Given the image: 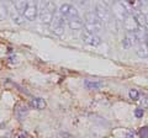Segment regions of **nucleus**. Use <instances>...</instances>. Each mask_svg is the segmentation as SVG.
Masks as SVG:
<instances>
[{"instance_id":"obj_1","label":"nucleus","mask_w":148,"mask_h":138,"mask_svg":"<svg viewBox=\"0 0 148 138\" xmlns=\"http://www.w3.org/2000/svg\"><path fill=\"white\" fill-rule=\"evenodd\" d=\"M84 27L86 31L91 32V33H96L103 30V22L100 21L98 15L95 11H86L84 15Z\"/></svg>"},{"instance_id":"obj_2","label":"nucleus","mask_w":148,"mask_h":138,"mask_svg":"<svg viewBox=\"0 0 148 138\" xmlns=\"http://www.w3.org/2000/svg\"><path fill=\"white\" fill-rule=\"evenodd\" d=\"M112 10V16L117 21H123L128 14H131L128 10V5L125 1H116L114 4V6L111 8Z\"/></svg>"},{"instance_id":"obj_3","label":"nucleus","mask_w":148,"mask_h":138,"mask_svg":"<svg viewBox=\"0 0 148 138\" xmlns=\"http://www.w3.org/2000/svg\"><path fill=\"white\" fill-rule=\"evenodd\" d=\"M122 24H123L125 30L127 32H138L141 30L140 22L137 21V19L135 17L133 14H128V15L125 17V20L122 21Z\"/></svg>"},{"instance_id":"obj_4","label":"nucleus","mask_w":148,"mask_h":138,"mask_svg":"<svg viewBox=\"0 0 148 138\" xmlns=\"http://www.w3.org/2000/svg\"><path fill=\"white\" fill-rule=\"evenodd\" d=\"M38 5H37V3L35 0H29V5H27L26 10L24 12V19L29 20V21H35V19L38 15Z\"/></svg>"},{"instance_id":"obj_5","label":"nucleus","mask_w":148,"mask_h":138,"mask_svg":"<svg viewBox=\"0 0 148 138\" xmlns=\"http://www.w3.org/2000/svg\"><path fill=\"white\" fill-rule=\"evenodd\" d=\"M94 11H95L96 15H98V17L100 19V21L104 22L105 25L108 24V22H109L111 19H112V17H111V15H110V10H109V9L106 8V6H104L101 3L96 4Z\"/></svg>"},{"instance_id":"obj_6","label":"nucleus","mask_w":148,"mask_h":138,"mask_svg":"<svg viewBox=\"0 0 148 138\" xmlns=\"http://www.w3.org/2000/svg\"><path fill=\"white\" fill-rule=\"evenodd\" d=\"M82 40H83V42L89 44V46H99L101 43V38L99 35L91 33V32L86 31V30L82 32Z\"/></svg>"},{"instance_id":"obj_7","label":"nucleus","mask_w":148,"mask_h":138,"mask_svg":"<svg viewBox=\"0 0 148 138\" xmlns=\"http://www.w3.org/2000/svg\"><path fill=\"white\" fill-rule=\"evenodd\" d=\"M53 16H54V12H52L51 10H48L47 8L45 6V4L40 8V12H38V17L42 24L45 25H51L53 21Z\"/></svg>"},{"instance_id":"obj_8","label":"nucleus","mask_w":148,"mask_h":138,"mask_svg":"<svg viewBox=\"0 0 148 138\" xmlns=\"http://www.w3.org/2000/svg\"><path fill=\"white\" fill-rule=\"evenodd\" d=\"M8 14H9V16H10V19L12 20L14 24H16V25H22L24 24V16L17 11V9L15 8L14 4H11V5L8 8Z\"/></svg>"},{"instance_id":"obj_9","label":"nucleus","mask_w":148,"mask_h":138,"mask_svg":"<svg viewBox=\"0 0 148 138\" xmlns=\"http://www.w3.org/2000/svg\"><path fill=\"white\" fill-rule=\"evenodd\" d=\"M29 113V106L24 102H17L15 105V116L18 121H24Z\"/></svg>"},{"instance_id":"obj_10","label":"nucleus","mask_w":148,"mask_h":138,"mask_svg":"<svg viewBox=\"0 0 148 138\" xmlns=\"http://www.w3.org/2000/svg\"><path fill=\"white\" fill-rule=\"evenodd\" d=\"M68 26H69V29L73 31H79L84 27V22H83V20L79 16H77V17L68 19Z\"/></svg>"},{"instance_id":"obj_11","label":"nucleus","mask_w":148,"mask_h":138,"mask_svg":"<svg viewBox=\"0 0 148 138\" xmlns=\"http://www.w3.org/2000/svg\"><path fill=\"white\" fill-rule=\"evenodd\" d=\"M84 85H85V88L89 90H99L104 86V83L99 81V80H94V79H85Z\"/></svg>"},{"instance_id":"obj_12","label":"nucleus","mask_w":148,"mask_h":138,"mask_svg":"<svg viewBox=\"0 0 148 138\" xmlns=\"http://www.w3.org/2000/svg\"><path fill=\"white\" fill-rule=\"evenodd\" d=\"M30 106L32 109L43 110V109H46V106H47V102H46L45 99H42V98H34L30 101Z\"/></svg>"},{"instance_id":"obj_13","label":"nucleus","mask_w":148,"mask_h":138,"mask_svg":"<svg viewBox=\"0 0 148 138\" xmlns=\"http://www.w3.org/2000/svg\"><path fill=\"white\" fill-rule=\"evenodd\" d=\"M136 54L142 59L148 58V44L146 42L138 43L137 48H136Z\"/></svg>"},{"instance_id":"obj_14","label":"nucleus","mask_w":148,"mask_h":138,"mask_svg":"<svg viewBox=\"0 0 148 138\" xmlns=\"http://www.w3.org/2000/svg\"><path fill=\"white\" fill-rule=\"evenodd\" d=\"M14 5H15V8L17 9V11L20 12L21 15H24L26 8H27V5H29V0H16Z\"/></svg>"},{"instance_id":"obj_15","label":"nucleus","mask_w":148,"mask_h":138,"mask_svg":"<svg viewBox=\"0 0 148 138\" xmlns=\"http://www.w3.org/2000/svg\"><path fill=\"white\" fill-rule=\"evenodd\" d=\"M9 15L8 14V8L4 5V4L0 1V21H3V20H5V17Z\"/></svg>"},{"instance_id":"obj_16","label":"nucleus","mask_w":148,"mask_h":138,"mask_svg":"<svg viewBox=\"0 0 148 138\" xmlns=\"http://www.w3.org/2000/svg\"><path fill=\"white\" fill-rule=\"evenodd\" d=\"M51 30L56 36H62L64 33V26H51Z\"/></svg>"},{"instance_id":"obj_17","label":"nucleus","mask_w":148,"mask_h":138,"mask_svg":"<svg viewBox=\"0 0 148 138\" xmlns=\"http://www.w3.org/2000/svg\"><path fill=\"white\" fill-rule=\"evenodd\" d=\"M128 95H130V99L133 101H137L140 99V93H138V90H136V89H130Z\"/></svg>"},{"instance_id":"obj_18","label":"nucleus","mask_w":148,"mask_h":138,"mask_svg":"<svg viewBox=\"0 0 148 138\" xmlns=\"http://www.w3.org/2000/svg\"><path fill=\"white\" fill-rule=\"evenodd\" d=\"M77 4H78V5H79L80 8L85 9V10H88V9L90 8V3H89V0H77Z\"/></svg>"},{"instance_id":"obj_19","label":"nucleus","mask_w":148,"mask_h":138,"mask_svg":"<svg viewBox=\"0 0 148 138\" xmlns=\"http://www.w3.org/2000/svg\"><path fill=\"white\" fill-rule=\"evenodd\" d=\"M45 6L47 8L48 10H51L52 12H54V14H56V11H57V6H56V4H54L53 1H51V0H48V1L45 4Z\"/></svg>"},{"instance_id":"obj_20","label":"nucleus","mask_w":148,"mask_h":138,"mask_svg":"<svg viewBox=\"0 0 148 138\" xmlns=\"http://www.w3.org/2000/svg\"><path fill=\"white\" fill-rule=\"evenodd\" d=\"M100 3L103 4L104 6H106V8H108V9H111V8L114 6V4L116 3V0H101Z\"/></svg>"},{"instance_id":"obj_21","label":"nucleus","mask_w":148,"mask_h":138,"mask_svg":"<svg viewBox=\"0 0 148 138\" xmlns=\"http://www.w3.org/2000/svg\"><path fill=\"white\" fill-rule=\"evenodd\" d=\"M122 46H123V48H125V49H130L131 47H133L132 43L130 42V40L126 37V36H125L123 40H122Z\"/></svg>"},{"instance_id":"obj_22","label":"nucleus","mask_w":148,"mask_h":138,"mask_svg":"<svg viewBox=\"0 0 148 138\" xmlns=\"http://www.w3.org/2000/svg\"><path fill=\"white\" fill-rule=\"evenodd\" d=\"M140 136L142 138H148V126H145L142 127L140 130Z\"/></svg>"},{"instance_id":"obj_23","label":"nucleus","mask_w":148,"mask_h":138,"mask_svg":"<svg viewBox=\"0 0 148 138\" xmlns=\"http://www.w3.org/2000/svg\"><path fill=\"white\" fill-rule=\"evenodd\" d=\"M143 115H145V110L143 109H136L135 110V116H136V118H141V117H143Z\"/></svg>"},{"instance_id":"obj_24","label":"nucleus","mask_w":148,"mask_h":138,"mask_svg":"<svg viewBox=\"0 0 148 138\" xmlns=\"http://www.w3.org/2000/svg\"><path fill=\"white\" fill-rule=\"evenodd\" d=\"M16 137L17 138H29V133H26L25 131H20V132H17Z\"/></svg>"},{"instance_id":"obj_25","label":"nucleus","mask_w":148,"mask_h":138,"mask_svg":"<svg viewBox=\"0 0 148 138\" xmlns=\"http://www.w3.org/2000/svg\"><path fill=\"white\" fill-rule=\"evenodd\" d=\"M141 102H142V106L143 107H146V109H148V98H143L142 100H141Z\"/></svg>"},{"instance_id":"obj_26","label":"nucleus","mask_w":148,"mask_h":138,"mask_svg":"<svg viewBox=\"0 0 148 138\" xmlns=\"http://www.w3.org/2000/svg\"><path fill=\"white\" fill-rule=\"evenodd\" d=\"M135 136H136L135 131H128L127 135H126V138H135Z\"/></svg>"},{"instance_id":"obj_27","label":"nucleus","mask_w":148,"mask_h":138,"mask_svg":"<svg viewBox=\"0 0 148 138\" xmlns=\"http://www.w3.org/2000/svg\"><path fill=\"white\" fill-rule=\"evenodd\" d=\"M146 17H147V27H148V14H146Z\"/></svg>"},{"instance_id":"obj_28","label":"nucleus","mask_w":148,"mask_h":138,"mask_svg":"<svg viewBox=\"0 0 148 138\" xmlns=\"http://www.w3.org/2000/svg\"><path fill=\"white\" fill-rule=\"evenodd\" d=\"M116 1H122V0H116Z\"/></svg>"},{"instance_id":"obj_29","label":"nucleus","mask_w":148,"mask_h":138,"mask_svg":"<svg viewBox=\"0 0 148 138\" xmlns=\"http://www.w3.org/2000/svg\"><path fill=\"white\" fill-rule=\"evenodd\" d=\"M147 44H148V43H147Z\"/></svg>"}]
</instances>
